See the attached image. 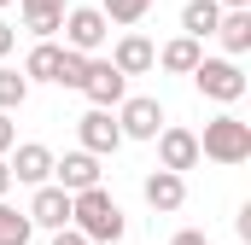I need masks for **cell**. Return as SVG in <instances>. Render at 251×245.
Returning a JSON list of instances; mask_svg holds the SVG:
<instances>
[{
  "label": "cell",
  "mask_w": 251,
  "mask_h": 245,
  "mask_svg": "<svg viewBox=\"0 0 251 245\" xmlns=\"http://www.w3.org/2000/svg\"><path fill=\"white\" fill-rule=\"evenodd\" d=\"M70 228H76L88 245H117V240L128 234L123 204H117L105 187H88V193H76V198H70Z\"/></svg>",
  "instance_id": "6da1fadb"
},
{
  "label": "cell",
  "mask_w": 251,
  "mask_h": 245,
  "mask_svg": "<svg viewBox=\"0 0 251 245\" xmlns=\"http://www.w3.org/2000/svg\"><path fill=\"white\" fill-rule=\"evenodd\" d=\"M199 158H210V164H246L251 158V122H240L234 111H222V117L204 122V134H199Z\"/></svg>",
  "instance_id": "7a4b0ae2"
},
{
  "label": "cell",
  "mask_w": 251,
  "mask_h": 245,
  "mask_svg": "<svg viewBox=\"0 0 251 245\" xmlns=\"http://www.w3.org/2000/svg\"><path fill=\"white\" fill-rule=\"evenodd\" d=\"M193 88H199L204 99H216V105H234V99H246V70L234 59H199Z\"/></svg>",
  "instance_id": "3957f363"
},
{
  "label": "cell",
  "mask_w": 251,
  "mask_h": 245,
  "mask_svg": "<svg viewBox=\"0 0 251 245\" xmlns=\"http://www.w3.org/2000/svg\"><path fill=\"white\" fill-rule=\"evenodd\" d=\"M105 35H111V24L100 18V6H70V12H64V47H70V53L94 59V53L105 47Z\"/></svg>",
  "instance_id": "277c9868"
},
{
  "label": "cell",
  "mask_w": 251,
  "mask_h": 245,
  "mask_svg": "<svg viewBox=\"0 0 251 245\" xmlns=\"http://www.w3.org/2000/svg\"><path fill=\"white\" fill-rule=\"evenodd\" d=\"M117 128H123V140H158V128H164V105L152 99V94H134L117 105Z\"/></svg>",
  "instance_id": "5b68a950"
},
{
  "label": "cell",
  "mask_w": 251,
  "mask_h": 245,
  "mask_svg": "<svg viewBox=\"0 0 251 245\" xmlns=\"http://www.w3.org/2000/svg\"><path fill=\"white\" fill-rule=\"evenodd\" d=\"M82 94L94 99V111H111V105L128 99V82L111 70V59H88V70H82Z\"/></svg>",
  "instance_id": "8992f818"
},
{
  "label": "cell",
  "mask_w": 251,
  "mask_h": 245,
  "mask_svg": "<svg viewBox=\"0 0 251 245\" xmlns=\"http://www.w3.org/2000/svg\"><path fill=\"white\" fill-rule=\"evenodd\" d=\"M193 164H199V134H193V128H181V122L158 128V170H170V175H187Z\"/></svg>",
  "instance_id": "52a82bcc"
},
{
  "label": "cell",
  "mask_w": 251,
  "mask_h": 245,
  "mask_svg": "<svg viewBox=\"0 0 251 245\" xmlns=\"http://www.w3.org/2000/svg\"><path fill=\"white\" fill-rule=\"evenodd\" d=\"M76 152H88V158H111L117 146H123V128H117V117L111 111H88V117L76 122Z\"/></svg>",
  "instance_id": "ba28073f"
},
{
  "label": "cell",
  "mask_w": 251,
  "mask_h": 245,
  "mask_svg": "<svg viewBox=\"0 0 251 245\" xmlns=\"http://www.w3.org/2000/svg\"><path fill=\"white\" fill-rule=\"evenodd\" d=\"M53 187L59 193H88V187H100V158H88V152H64L53 158Z\"/></svg>",
  "instance_id": "9c48e42d"
},
{
  "label": "cell",
  "mask_w": 251,
  "mask_h": 245,
  "mask_svg": "<svg viewBox=\"0 0 251 245\" xmlns=\"http://www.w3.org/2000/svg\"><path fill=\"white\" fill-rule=\"evenodd\" d=\"M12 181H24V187H47L53 181V152L41 146V140H24V146H12Z\"/></svg>",
  "instance_id": "30bf717a"
},
{
  "label": "cell",
  "mask_w": 251,
  "mask_h": 245,
  "mask_svg": "<svg viewBox=\"0 0 251 245\" xmlns=\"http://www.w3.org/2000/svg\"><path fill=\"white\" fill-rule=\"evenodd\" d=\"M29 228H47V234H59V228H70V193H59V187H35V198H29Z\"/></svg>",
  "instance_id": "8fae6325"
},
{
  "label": "cell",
  "mask_w": 251,
  "mask_h": 245,
  "mask_svg": "<svg viewBox=\"0 0 251 245\" xmlns=\"http://www.w3.org/2000/svg\"><path fill=\"white\" fill-rule=\"evenodd\" d=\"M152 64H158V47H152V41H146V35H140V29H128L123 41H117V47H111V70H117V76H146V70H152Z\"/></svg>",
  "instance_id": "7c38bea8"
},
{
  "label": "cell",
  "mask_w": 251,
  "mask_h": 245,
  "mask_svg": "<svg viewBox=\"0 0 251 245\" xmlns=\"http://www.w3.org/2000/svg\"><path fill=\"white\" fill-rule=\"evenodd\" d=\"M140 193H146V204H152V210H164V216L187 204V181H181V175H170V170H152V175L140 181Z\"/></svg>",
  "instance_id": "4fadbf2b"
},
{
  "label": "cell",
  "mask_w": 251,
  "mask_h": 245,
  "mask_svg": "<svg viewBox=\"0 0 251 245\" xmlns=\"http://www.w3.org/2000/svg\"><path fill=\"white\" fill-rule=\"evenodd\" d=\"M59 70H64V47L59 41H35V47H29L24 82H53V88H59Z\"/></svg>",
  "instance_id": "5bb4252c"
},
{
  "label": "cell",
  "mask_w": 251,
  "mask_h": 245,
  "mask_svg": "<svg viewBox=\"0 0 251 245\" xmlns=\"http://www.w3.org/2000/svg\"><path fill=\"white\" fill-rule=\"evenodd\" d=\"M216 24H222V6L216 0H187L181 6V35L204 47V35H216Z\"/></svg>",
  "instance_id": "9a60e30c"
},
{
  "label": "cell",
  "mask_w": 251,
  "mask_h": 245,
  "mask_svg": "<svg viewBox=\"0 0 251 245\" xmlns=\"http://www.w3.org/2000/svg\"><path fill=\"white\" fill-rule=\"evenodd\" d=\"M199 59H204V47L187 41V35H176V41H164V47H158V64H164V70H176V76H193Z\"/></svg>",
  "instance_id": "2e32d148"
},
{
  "label": "cell",
  "mask_w": 251,
  "mask_h": 245,
  "mask_svg": "<svg viewBox=\"0 0 251 245\" xmlns=\"http://www.w3.org/2000/svg\"><path fill=\"white\" fill-rule=\"evenodd\" d=\"M216 41L228 47V59L251 53V12H222V24H216Z\"/></svg>",
  "instance_id": "e0dca14e"
},
{
  "label": "cell",
  "mask_w": 251,
  "mask_h": 245,
  "mask_svg": "<svg viewBox=\"0 0 251 245\" xmlns=\"http://www.w3.org/2000/svg\"><path fill=\"white\" fill-rule=\"evenodd\" d=\"M146 12H152V0H100V18H105V24H140V18H146Z\"/></svg>",
  "instance_id": "ac0fdd59"
},
{
  "label": "cell",
  "mask_w": 251,
  "mask_h": 245,
  "mask_svg": "<svg viewBox=\"0 0 251 245\" xmlns=\"http://www.w3.org/2000/svg\"><path fill=\"white\" fill-rule=\"evenodd\" d=\"M29 234H35V228H29V216H24V210H12V204L0 198V245H29Z\"/></svg>",
  "instance_id": "d6986e66"
},
{
  "label": "cell",
  "mask_w": 251,
  "mask_h": 245,
  "mask_svg": "<svg viewBox=\"0 0 251 245\" xmlns=\"http://www.w3.org/2000/svg\"><path fill=\"white\" fill-rule=\"evenodd\" d=\"M24 99H29V82H24V70L0 64V111H18Z\"/></svg>",
  "instance_id": "ffe728a7"
},
{
  "label": "cell",
  "mask_w": 251,
  "mask_h": 245,
  "mask_svg": "<svg viewBox=\"0 0 251 245\" xmlns=\"http://www.w3.org/2000/svg\"><path fill=\"white\" fill-rule=\"evenodd\" d=\"M82 70H88V59L64 47V70H59V88H82Z\"/></svg>",
  "instance_id": "44dd1931"
},
{
  "label": "cell",
  "mask_w": 251,
  "mask_h": 245,
  "mask_svg": "<svg viewBox=\"0 0 251 245\" xmlns=\"http://www.w3.org/2000/svg\"><path fill=\"white\" fill-rule=\"evenodd\" d=\"M12 146H18V128H12V117H6V111H0V158H6Z\"/></svg>",
  "instance_id": "7402d4cb"
},
{
  "label": "cell",
  "mask_w": 251,
  "mask_h": 245,
  "mask_svg": "<svg viewBox=\"0 0 251 245\" xmlns=\"http://www.w3.org/2000/svg\"><path fill=\"white\" fill-rule=\"evenodd\" d=\"M24 12H64V0H18Z\"/></svg>",
  "instance_id": "603a6c76"
},
{
  "label": "cell",
  "mask_w": 251,
  "mask_h": 245,
  "mask_svg": "<svg viewBox=\"0 0 251 245\" xmlns=\"http://www.w3.org/2000/svg\"><path fill=\"white\" fill-rule=\"evenodd\" d=\"M170 245H210V240H204L199 228H181V234H176V240H170Z\"/></svg>",
  "instance_id": "cb8c5ba5"
},
{
  "label": "cell",
  "mask_w": 251,
  "mask_h": 245,
  "mask_svg": "<svg viewBox=\"0 0 251 245\" xmlns=\"http://www.w3.org/2000/svg\"><path fill=\"white\" fill-rule=\"evenodd\" d=\"M12 47H18V29H12V24H0V59H6Z\"/></svg>",
  "instance_id": "d4e9b609"
},
{
  "label": "cell",
  "mask_w": 251,
  "mask_h": 245,
  "mask_svg": "<svg viewBox=\"0 0 251 245\" xmlns=\"http://www.w3.org/2000/svg\"><path fill=\"white\" fill-rule=\"evenodd\" d=\"M53 245H88V240H82L76 228H59V234H53Z\"/></svg>",
  "instance_id": "484cf974"
},
{
  "label": "cell",
  "mask_w": 251,
  "mask_h": 245,
  "mask_svg": "<svg viewBox=\"0 0 251 245\" xmlns=\"http://www.w3.org/2000/svg\"><path fill=\"white\" fill-rule=\"evenodd\" d=\"M222 12H251V0H216Z\"/></svg>",
  "instance_id": "4316f807"
},
{
  "label": "cell",
  "mask_w": 251,
  "mask_h": 245,
  "mask_svg": "<svg viewBox=\"0 0 251 245\" xmlns=\"http://www.w3.org/2000/svg\"><path fill=\"white\" fill-rule=\"evenodd\" d=\"M12 193V170H6V158H0V198Z\"/></svg>",
  "instance_id": "83f0119b"
},
{
  "label": "cell",
  "mask_w": 251,
  "mask_h": 245,
  "mask_svg": "<svg viewBox=\"0 0 251 245\" xmlns=\"http://www.w3.org/2000/svg\"><path fill=\"white\" fill-rule=\"evenodd\" d=\"M0 6H12V0H0Z\"/></svg>",
  "instance_id": "f1b7e54d"
}]
</instances>
